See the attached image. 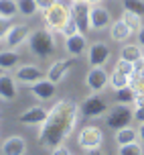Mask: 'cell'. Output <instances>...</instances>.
<instances>
[{
	"label": "cell",
	"instance_id": "5bb4252c",
	"mask_svg": "<svg viewBox=\"0 0 144 155\" xmlns=\"http://www.w3.org/2000/svg\"><path fill=\"white\" fill-rule=\"evenodd\" d=\"M71 68H73L71 57H61V59H57V61H53L49 65L47 78H49L51 82H55V84H61V82L67 78V74L71 71Z\"/></svg>",
	"mask_w": 144,
	"mask_h": 155
},
{
	"label": "cell",
	"instance_id": "52a82bcc",
	"mask_svg": "<svg viewBox=\"0 0 144 155\" xmlns=\"http://www.w3.org/2000/svg\"><path fill=\"white\" fill-rule=\"evenodd\" d=\"M12 76L16 78V82L18 84H23L29 88L30 84H35V82H39V80H43V78H47V74L39 65H33V63H24V65H18L14 70V74Z\"/></svg>",
	"mask_w": 144,
	"mask_h": 155
},
{
	"label": "cell",
	"instance_id": "4dcf8cb0",
	"mask_svg": "<svg viewBox=\"0 0 144 155\" xmlns=\"http://www.w3.org/2000/svg\"><path fill=\"white\" fill-rule=\"evenodd\" d=\"M59 33H61V35H65V37H71V35L79 33V27H77L75 18H73V16H69V18H67V23L63 25V29H61Z\"/></svg>",
	"mask_w": 144,
	"mask_h": 155
},
{
	"label": "cell",
	"instance_id": "5b68a950",
	"mask_svg": "<svg viewBox=\"0 0 144 155\" xmlns=\"http://www.w3.org/2000/svg\"><path fill=\"white\" fill-rule=\"evenodd\" d=\"M71 16V8H67L65 4H53V6L45 10L43 12V23H45L47 29H51V31H61L63 29V25L67 23V18Z\"/></svg>",
	"mask_w": 144,
	"mask_h": 155
},
{
	"label": "cell",
	"instance_id": "4fadbf2b",
	"mask_svg": "<svg viewBox=\"0 0 144 155\" xmlns=\"http://www.w3.org/2000/svg\"><path fill=\"white\" fill-rule=\"evenodd\" d=\"M29 151V143L20 135H10L0 143V153L2 155H24Z\"/></svg>",
	"mask_w": 144,
	"mask_h": 155
},
{
	"label": "cell",
	"instance_id": "f35d334b",
	"mask_svg": "<svg viewBox=\"0 0 144 155\" xmlns=\"http://www.w3.org/2000/svg\"><path fill=\"white\" fill-rule=\"evenodd\" d=\"M73 2H83V0H71V4H73Z\"/></svg>",
	"mask_w": 144,
	"mask_h": 155
},
{
	"label": "cell",
	"instance_id": "484cf974",
	"mask_svg": "<svg viewBox=\"0 0 144 155\" xmlns=\"http://www.w3.org/2000/svg\"><path fill=\"white\" fill-rule=\"evenodd\" d=\"M118 153L120 155H142L144 153V145L138 143V141L124 143V145H118Z\"/></svg>",
	"mask_w": 144,
	"mask_h": 155
},
{
	"label": "cell",
	"instance_id": "9a60e30c",
	"mask_svg": "<svg viewBox=\"0 0 144 155\" xmlns=\"http://www.w3.org/2000/svg\"><path fill=\"white\" fill-rule=\"evenodd\" d=\"M89 21H91V31H104L112 25V15L106 6L93 4L89 12Z\"/></svg>",
	"mask_w": 144,
	"mask_h": 155
},
{
	"label": "cell",
	"instance_id": "60d3db41",
	"mask_svg": "<svg viewBox=\"0 0 144 155\" xmlns=\"http://www.w3.org/2000/svg\"><path fill=\"white\" fill-rule=\"evenodd\" d=\"M142 57H144V55H142Z\"/></svg>",
	"mask_w": 144,
	"mask_h": 155
},
{
	"label": "cell",
	"instance_id": "d4e9b609",
	"mask_svg": "<svg viewBox=\"0 0 144 155\" xmlns=\"http://www.w3.org/2000/svg\"><path fill=\"white\" fill-rule=\"evenodd\" d=\"M16 15H18V2L16 0H0V16L12 21Z\"/></svg>",
	"mask_w": 144,
	"mask_h": 155
},
{
	"label": "cell",
	"instance_id": "e0dca14e",
	"mask_svg": "<svg viewBox=\"0 0 144 155\" xmlns=\"http://www.w3.org/2000/svg\"><path fill=\"white\" fill-rule=\"evenodd\" d=\"M18 94V82L10 74H0V98L4 102H12Z\"/></svg>",
	"mask_w": 144,
	"mask_h": 155
},
{
	"label": "cell",
	"instance_id": "1f68e13d",
	"mask_svg": "<svg viewBox=\"0 0 144 155\" xmlns=\"http://www.w3.org/2000/svg\"><path fill=\"white\" fill-rule=\"evenodd\" d=\"M10 27H12V21H10V18H4V16H0V41H4L6 33L10 31Z\"/></svg>",
	"mask_w": 144,
	"mask_h": 155
},
{
	"label": "cell",
	"instance_id": "e575fe53",
	"mask_svg": "<svg viewBox=\"0 0 144 155\" xmlns=\"http://www.w3.org/2000/svg\"><path fill=\"white\" fill-rule=\"evenodd\" d=\"M134 120L136 123H144V104L134 106Z\"/></svg>",
	"mask_w": 144,
	"mask_h": 155
},
{
	"label": "cell",
	"instance_id": "ffe728a7",
	"mask_svg": "<svg viewBox=\"0 0 144 155\" xmlns=\"http://www.w3.org/2000/svg\"><path fill=\"white\" fill-rule=\"evenodd\" d=\"M18 61H20V55H18V51H14L12 47H10V49H0V70L2 71L18 68Z\"/></svg>",
	"mask_w": 144,
	"mask_h": 155
},
{
	"label": "cell",
	"instance_id": "f1b7e54d",
	"mask_svg": "<svg viewBox=\"0 0 144 155\" xmlns=\"http://www.w3.org/2000/svg\"><path fill=\"white\" fill-rule=\"evenodd\" d=\"M122 6H124V10L144 16V0H122Z\"/></svg>",
	"mask_w": 144,
	"mask_h": 155
},
{
	"label": "cell",
	"instance_id": "f546056e",
	"mask_svg": "<svg viewBox=\"0 0 144 155\" xmlns=\"http://www.w3.org/2000/svg\"><path fill=\"white\" fill-rule=\"evenodd\" d=\"M114 70H118V71H122V74H126L128 78H132V74H134V63L128 61V59H124V57H120V59L116 61Z\"/></svg>",
	"mask_w": 144,
	"mask_h": 155
},
{
	"label": "cell",
	"instance_id": "7c38bea8",
	"mask_svg": "<svg viewBox=\"0 0 144 155\" xmlns=\"http://www.w3.org/2000/svg\"><path fill=\"white\" fill-rule=\"evenodd\" d=\"M29 90L39 102H49V100H53L55 94H57V84L51 82L49 78H43V80H39L35 84H30Z\"/></svg>",
	"mask_w": 144,
	"mask_h": 155
},
{
	"label": "cell",
	"instance_id": "d590c367",
	"mask_svg": "<svg viewBox=\"0 0 144 155\" xmlns=\"http://www.w3.org/2000/svg\"><path fill=\"white\" fill-rule=\"evenodd\" d=\"M138 139L144 145V123H140V129H138Z\"/></svg>",
	"mask_w": 144,
	"mask_h": 155
},
{
	"label": "cell",
	"instance_id": "ac0fdd59",
	"mask_svg": "<svg viewBox=\"0 0 144 155\" xmlns=\"http://www.w3.org/2000/svg\"><path fill=\"white\" fill-rule=\"evenodd\" d=\"M85 49H87V39L83 33H75L65 39V51L69 57H79L85 53Z\"/></svg>",
	"mask_w": 144,
	"mask_h": 155
},
{
	"label": "cell",
	"instance_id": "836d02e7",
	"mask_svg": "<svg viewBox=\"0 0 144 155\" xmlns=\"http://www.w3.org/2000/svg\"><path fill=\"white\" fill-rule=\"evenodd\" d=\"M59 0H37V6L41 12H45V10H49V8L53 6V4H57Z\"/></svg>",
	"mask_w": 144,
	"mask_h": 155
},
{
	"label": "cell",
	"instance_id": "3957f363",
	"mask_svg": "<svg viewBox=\"0 0 144 155\" xmlns=\"http://www.w3.org/2000/svg\"><path fill=\"white\" fill-rule=\"evenodd\" d=\"M102 143H104V131L99 129V127H93V124H87L83 127L79 135H77V145L81 151L85 153H93V151H98L102 147Z\"/></svg>",
	"mask_w": 144,
	"mask_h": 155
},
{
	"label": "cell",
	"instance_id": "30bf717a",
	"mask_svg": "<svg viewBox=\"0 0 144 155\" xmlns=\"http://www.w3.org/2000/svg\"><path fill=\"white\" fill-rule=\"evenodd\" d=\"M47 116H49V108L45 106H41V104H35V106H29V108H24L20 114H18V123L20 124H27V127H33V124H41L47 120Z\"/></svg>",
	"mask_w": 144,
	"mask_h": 155
},
{
	"label": "cell",
	"instance_id": "cb8c5ba5",
	"mask_svg": "<svg viewBox=\"0 0 144 155\" xmlns=\"http://www.w3.org/2000/svg\"><path fill=\"white\" fill-rule=\"evenodd\" d=\"M136 90L132 86H124L120 90H116V102L120 104H134V98H136Z\"/></svg>",
	"mask_w": 144,
	"mask_h": 155
},
{
	"label": "cell",
	"instance_id": "74e56055",
	"mask_svg": "<svg viewBox=\"0 0 144 155\" xmlns=\"http://www.w3.org/2000/svg\"><path fill=\"white\" fill-rule=\"evenodd\" d=\"M85 2H89L91 6H93V4H102V0H85Z\"/></svg>",
	"mask_w": 144,
	"mask_h": 155
},
{
	"label": "cell",
	"instance_id": "7a4b0ae2",
	"mask_svg": "<svg viewBox=\"0 0 144 155\" xmlns=\"http://www.w3.org/2000/svg\"><path fill=\"white\" fill-rule=\"evenodd\" d=\"M29 49L37 57H49L57 49V41L51 29H37L29 35Z\"/></svg>",
	"mask_w": 144,
	"mask_h": 155
},
{
	"label": "cell",
	"instance_id": "6da1fadb",
	"mask_svg": "<svg viewBox=\"0 0 144 155\" xmlns=\"http://www.w3.org/2000/svg\"><path fill=\"white\" fill-rule=\"evenodd\" d=\"M79 118H81L79 104H75L69 98L57 100L49 108L47 120L39 129V135H37L39 143L45 149H51L55 145H59V143H65L67 137L75 131Z\"/></svg>",
	"mask_w": 144,
	"mask_h": 155
},
{
	"label": "cell",
	"instance_id": "83f0119b",
	"mask_svg": "<svg viewBox=\"0 0 144 155\" xmlns=\"http://www.w3.org/2000/svg\"><path fill=\"white\" fill-rule=\"evenodd\" d=\"M110 86H112L114 90H120L124 86H130V78L126 76V74H122V71L114 70L110 74Z\"/></svg>",
	"mask_w": 144,
	"mask_h": 155
},
{
	"label": "cell",
	"instance_id": "2e32d148",
	"mask_svg": "<svg viewBox=\"0 0 144 155\" xmlns=\"http://www.w3.org/2000/svg\"><path fill=\"white\" fill-rule=\"evenodd\" d=\"M29 35H30L29 25L16 23V25H12V27H10V31L6 33V37H4V45L14 49V47L23 45L24 41H29Z\"/></svg>",
	"mask_w": 144,
	"mask_h": 155
},
{
	"label": "cell",
	"instance_id": "ab89813d",
	"mask_svg": "<svg viewBox=\"0 0 144 155\" xmlns=\"http://www.w3.org/2000/svg\"><path fill=\"white\" fill-rule=\"evenodd\" d=\"M0 74H2V70H0Z\"/></svg>",
	"mask_w": 144,
	"mask_h": 155
},
{
	"label": "cell",
	"instance_id": "d6a6232c",
	"mask_svg": "<svg viewBox=\"0 0 144 155\" xmlns=\"http://www.w3.org/2000/svg\"><path fill=\"white\" fill-rule=\"evenodd\" d=\"M49 151H51V153H55V155H71V153H73V151H71V149H69L65 143H59V145L51 147Z\"/></svg>",
	"mask_w": 144,
	"mask_h": 155
},
{
	"label": "cell",
	"instance_id": "603a6c76",
	"mask_svg": "<svg viewBox=\"0 0 144 155\" xmlns=\"http://www.w3.org/2000/svg\"><path fill=\"white\" fill-rule=\"evenodd\" d=\"M124 23L128 25L130 29L134 33H138L140 29H142V15H136V12H130V10H124L122 12V16H120Z\"/></svg>",
	"mask_w": 144,
	"mask_h": 155
},
{
	"label": "cell",
	"instance_id": "d6986e66",
	"mask_svg": "<svg viewBox=\"0 0 144 155\" xmlns=\"http://www.w3.org/2000/svg\"><path fill=\"white\" fill-rule=\"evenodd\" d=\"M132 33H134V31H132V29H130L122 18H118V21H114V23L110 25V37H112V41L126 43V41L132 37Z\"/></svg>",
	"mask_w": 144,
	"mask_h": 155
},
{
	"label": "cell",
	"instance_id": "277c9868",
	"mask_svg": "<svg viewBox=\"0 0 144 155\" xmlns=\"http://www.w3.org/2000/svg\"><path fill=\"white\" fill-rule=\"evenodd\" d=\"M132 120H134V108H130V104H120L118 102L116 106H112L106 112V124L114 131L130 124Z\"/></svg>",
	"mask_w": 144,
	"mask_h": 155
},
{
	"label": "cell",
	"instance_id": "44dd1931",
	"mask_svg": "<svg viewBox=\"0 0 144 155\" xmlns=\"http://www.w3.org/2000/svg\"><path fill=\"white\" fill-rule=\"evenodd\" d=\"M114 141L118 143V145H124V143H132V141H138V131L134 129V127L126 124V127H122V129H118V131H116Z\"/></svg>",
	"mask_w": 144,
	"mask_h": 155
},
{
	"label": "cell",
	"instance_id": "7402d4cb",
	"mask_svg": "<svg viewBox=\"0 0 144 155\" xmlns=\"http://www.w3.org/2000/svg\"><path fill=\"white\" fill-rule=\"evenodd\" d=\"M142 47H140V43H126V45H122L120 49V57H124V59H128V61H136V59H140L142 57Z\"/></svg>",
	"mask_w": 144,
	"mask_h": 155
},
{
	"label": "cell",
	"instance_id": "8d00e7d4",
	"mask_svg": "<svg viewBox=\"0 0 144 155\" xmlns=\"http://www.w3.org/2000/svg\"><path fill=\"white\" fill-rule=\"evenodd\" d=\"M138 43L142 45V49H144V25H142V29L138 31Z\"/></svg>",
	"mask_w": 144,
	"mask_h": 155
},
{
	"label": "cell",
	"instance_id": "8fae6325",
	"mask_svg": "<svg viewBox=\"0 0 144 155\" xmlns=\"http://www.w3.org/2000/svg\"><path fill=\"white\" fill-rule=\"evenodd\" d=\"M89 12H91V4L89 2H73L71 4V16L75 18L77 27H79V33H87L91 31V21H89Z\"/></svg>",
	"mask_w": 144,
	"mask_h": 155
},
{
	"label": "cell",
	"instance_id": "ba28073f",
	"mask_svg": "<svg viewBox=\"0 0 144 155\" xmlns=\"http://www.w3.org/2000/svg\"><path fill=\"white\" fill-rule=\"evenodd\" d=\"M110 57H112V49L104 41H93L87 47V63H89V68H93V65H106Z\"/></svg>",
	"mask_w": 144,
	"mask_h": 155
},
{
	"label": "cell",
	"instance_id": "8992f818",
	"mask_svg": "<svg viewBox=\"0 0 144 155\" xmlns=\"http://www.w3.org/2000/svg\"><path fill=\"white\" fill-rule=\"evenodd\" d=\"M79 110H81V116L85 118H99V116H106L110 108H108L106 100L99 96V92H93L85 100L79 102Z\"/></svg>",
	"mask_w": 144,
	"mask_h": 155
},
{
	"label": "cell",
	"instance_id": "4316f807",
	"mask_svg": "<svg viewBox=\"0 0 144 155\" xmlns=\"http://www.w3.org/2000/svg\"><path fill=\"white\" fill-rule=\"evenodd\" d=\"M18 2V15L23 16H35L39 12L37 0H16Z\"/></svg>",
	"mask_w": 144,
	"mask_h": 155
},
{
	"label": "cell",
	"instance_id": "9c48e42d",
	"mask_svg": "<svg viewBox=\"0 0 144 155\" xmlns=\"http://www.w3.org/2000/svg\"><path fill=\"white\" fill-rule=\"evenodd\" d=\"M108 84H110V76H108L104 65H93L85 74V86L89 88L91 92H102Z\"/></svg>",
	"mask_w": 144,
	"mask_h": 155
}]
</instances>
